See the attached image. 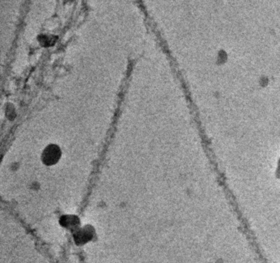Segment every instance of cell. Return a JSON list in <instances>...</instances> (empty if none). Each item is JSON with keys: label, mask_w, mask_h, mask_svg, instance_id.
Returning <instances> with one entry per match:
<instances>
[{"label": "cell", "mask_w": 280, "mask_h": 263, "mask_svg": "<svg viewBox=\"0 0 280 263\" xmlns=\"http://www.w3.org/2000/svg\"><path fill=\"white\" fill-rule=\"evenodd\" d=\"M60 156V151L58 146L55 145H49L44 150L43 154V160L46 165H52L56 163Z\"/></svg>", "instance_id": "1"}]
</instances>
